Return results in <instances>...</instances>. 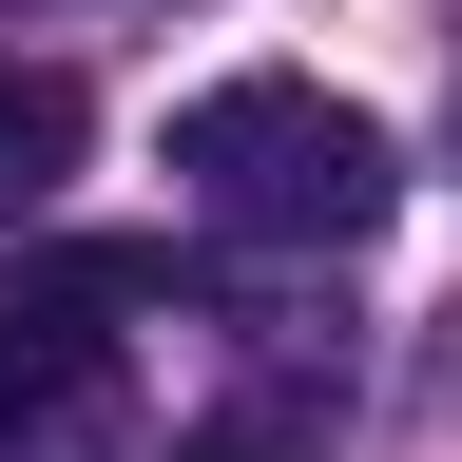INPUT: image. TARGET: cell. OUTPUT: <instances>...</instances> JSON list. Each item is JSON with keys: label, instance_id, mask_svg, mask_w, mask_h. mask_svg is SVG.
I'll return each instance as SVG.
<instances>
[{"label": "cell", "instance_id": "obj_1", "mask_svg": "<svg viewBox=\"0 0 462 462\" xmlns=\"http://www.w3.org/2000/svg\"><path fill=\"white\" fill-rule=\"evenodd\" d=\"M173 173H193V212L251 231V251H346V231L404 212V135L366 97H328V78H212L173 116Z\"/></svg>", "mask_w": 462, "mask_h": 462}, {"label": "cell", "instance_id": "obj_2", "mask_svg": "<svg viewBox=\"0 0 462 462\" xmlns=\"http://www.w3.org/2000/svg\"><path fill=\"white\" fill-rule=\"evenodd\" d=\"M116 309H173V251H154V231H58V251H20V309H0V328L116 346Z\"/></svg>", "mask_w": 462, "mask_h": 462}, {"label": "cell", "instance_id": "obj_3", "mask_svg": "<svg viewBox=\"0 0 462 462\" xmlns=\"http://www.w3.org/2000/svg\"><path fill=\"white\" fill-rule=\"evenodd\" d=\"M78 135H97V97L58 78V58H0V231H20V212H58Z\"/></svg>", "mask_w": 462, "mask_h": 462}]
</instances>
